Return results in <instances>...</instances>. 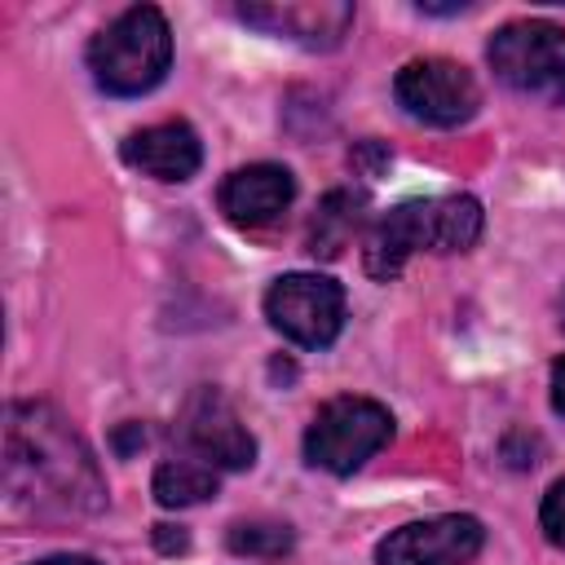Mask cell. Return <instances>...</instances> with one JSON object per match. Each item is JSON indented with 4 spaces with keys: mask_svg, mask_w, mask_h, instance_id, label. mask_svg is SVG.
Returning <instances> with one entry per match:
<instances>
[{
    "mask_svg": "<svg viewBox=\"0 0 565 565\" xmlns=\"http://www.w3.org/2000/svg\"><path fill=\"white\" fill-rule=\"evenodd\" d=\"M486 543V530L477 516H433V521H411L380 539L375 565H468Z\"/></svg>",
    "mask_w": 565,
    "mask_h": 565,
    "instance_id": "8",
    "label": "cell"
},
{
    "mask_svg": "<svg viewBox=\"0 0 565 565\" xmlns=\"http://www.w3.org/2000/svg\"><path fill=\"white\" fill-rule=\"evenodd\" d=\"M168 66H172V31L154 4L124 9L88 44V71H93L97 88H106L115 97L150 93L168 75Z\"/></svg>",
    "mask_w": 565,
    "mask_h": 565,
    "instance_id": "2",
    "label": "cell"
},
{
    "mask_svg": "<svg viewBox=\"0 0 565 565\" xmlns=\"http://www.w3.org/2000/svg\"><path fill=\"white\" fill-rule=\"evenodd\" d=\"M177 433H181V446L190 450V459H199L207 468H252L256 463V437L247 433V424L234 415V406L216 388H199L185 402Z\"/></svg>",
    "mask_w": 565,
    "mask_h": 565,
    "instance_id": "7",
    "label": "cell"
},
{
    "mask_svg": "<svg viewBox=\"0 0 565 565\" xmlns=\"http://www.w3.org/2000/svg\"><path fill=\"white\" fill-rule=\"evenodd\" d=\"M225 543L238 556H265V561H274V556H287L291 552L296 534L282 521H234L230 534H225Z\"/></svg>",
    "mask_w": 565,
    "mask_h": 565,
    "instance_id": "15",
    "label": "cell"
},
{
    "mask_svg": "<svg viewBox=\"0 0 565 565\" xmlns=\"http://www.w3.org/2000/svg\"><path fill=\"white\" fill-rule=\"evenodd\" d=\"M539 525L547 534L552 547H565V477L552 481V490L543 494V508H539Z\"/></svg>",
    "mask_w": 565,
    "mask_h": 565,
    "instance_id": "16",
    "label": "cell"
},
{
    "mask_svg": "<svg viewBox=\"0 0 565 565\" xmlns=\"http://www.w3.org/2000/svg\"><path fill=\"white\" fill-rule=\"evenodd\" d=\"M433 252V199H415L402 203L393 212H384L371 230H366V247H362V265L375 282H388L402 274V265L415 252Z\"/></svg>",
    "mask_w": 565,
    "mask_h": 565,
    "instance_id": "10",
    "label": "cell"
},
{
    "mask_svg": "<svg viewBox=\"0 0 565 565\" xmlns=\"http://www.w3.org/2000/svg\"><path fill=\"white\" fill-rule=\"evenodd\" d=\"M393 437V415L388 406L371 402V397H331L327 406H318V415L305 428V459L313 468H327L335 477L358 472L375 450H384Z\"/></svg>",
    "mask_w": 565,
    "mask_h": 565,
    "instance_id": "3",
    "label": "cell"
},
{
    "mask_svg": "<svg viewBox=\"0 0 565 565\" xmlns=\"http://www.w3.org/2000/svg\"><path fill=\"white\" fill-rule=\"evenodd\" d=\"M4 494L35 516H93L106 508V481L71 428L49 402H13L4 415Z\"/></svg>",
    "mask_w": 565,
    "mask_h": 565,
    "instance_id": "1",
    "label": "cell"
},
{
    "mask_svg": "<svg viewBox=\"0 0 565 565\" xmlns=\"http://www.w3.org/2000/svg\"><path fill=\"white\" fill-rule=\"evenodd\" d=\"M397 106L433 128H459L477 115L481 106V88L472 79L468 66L450 62V57H415L397 71L393 79Z\"/></svg>",
    "mask_w": 565,
    "mask_h": 565,
    "instance_id": "6",
    "label": "cell"
},
{
    "mask_svg": "<svg viewBox=\"0 0 565 565\" xmlns=\"http://www.w3.org/2000/svg\"><path fill=\"white\" fill-rule=\"evenodd\" d=\"M154 547H159V552H185L190 539H185L181 525H154Z\"/></svg>",
    "mask_w": 565,
    "mask_h": 565,
    "instance_id": "17",
    "label": "cell"
},
{
    "mask_svg": "<svg viewBox=\"0 0 565 565\" xmlns=\"http://www.w3.org/2000/svg\"><path fill=\"white\" fill-rule=\"evenodd\" d=\"M296 199V177L278 163H247L238 172H230L221 181V212L225 221L243 225V230H260L269 221H278Z\"/></svg>",
    "mask_w": 565,
    "mask_h": 565,
    "instance_id": "11",
    "label": "cell"
},
{
    "mask_svg": "<svg viewBox=\"0 0 565 565\" xmlns=\"http://www.w3.org/2000/svg\"><path fill=\"white\" fill-rule=\"evenodd\" d=\"M216 494V468L199 459H168L154 468V499L163 508H190Z\"/></svg>",
    "mask_w": 565,
    "mask_h": 565,
    "instance_id": "14",
    "label": "cell"
},
{
    "mask_svg": "<svg viewBox=\"0 0 565 565\" xmlns=\"http://www.w3.org/2000/svg\"><path fill=\"white\" fill-rule=\"evenodd\" d=\"M561 327H565V291H561Z\"/></svg>",
    "mask_w": 565,
    "mask_h": 565,
    "instance_id": "20",
    "label": "cell"
},
{
    "mask_svg": "<svg viewBox=\"0 0 565 565\" xmlns=\"http://www.w3.org/2000/svg\"><path fill=\"white\" fill-rule=\"evenodd\" d=\"M124 163H132L137 172H146L154 181H190L203 163V146L190 124L168 119V124H150V128L132 132L124 141Z\"/></svg>",
    "mask_w": 565,
    "mask_h": 565,
    "instance_id": "12",
    "label": "cell"
},
{
    "mask_svg": "<svg viewBox=\"0 0 565 565\" xmlns=\"http://www.w3.org/2000/svg\"><path fill=\"white\" fill-rule=\"evenodd\" d=\"M265 318L300 349H327L344 327V287L322 274H282L265 291Z\"/></svg>",
    "mask_w": 565,
    "mask_h": 565,
    "instance_id": "5",
    "label": "cell"
},
{
    "mask_svg": "<svg viewBox=\"0 0 565 565\" xmlns=\"http://www.w3.org/2000/svg\"><path fill=\"white\" fill-rule=\"evenodd\" d=\"M358 225H362V194H353V190H331V194L318 203V212H313L309 252L322 256V260L340 256V252L349 247V238H353Z\"/></svg>",
    "mask_w": 565,
    "mask_h": 565,
    "instance_id": "13",
    "label": "cell"
},
{
    "mask_svg": "<svg viewBox=\"0 0 565 565\" xmlns=\"http://www.w3.org/2000/svg\"><path fill=\"white\" fill-rule=\"evenodd\" d=\"M552 406L565 415V358L552 362Z\"/></svg>",
    "mask_w": 565,
    "mask_h": 565,
    "instance_id": "18",
    "label": "cell"
},
{
    "mask_svg": "<svg viewBox=\"0 0 565 565\" xmlns=\"http://www.w3.org/2000/svg\"><path fill=\"white\" fill-rule=\"evenodd\" d=\"M486 57L494 75L539 102L565 106V31L552 22H508L490 35Z\"/></svg>",
    "mask_w": 565,
    "mask_h": 565,
    "instance_id": "4",
    "label": "cell"
},
{
    "mask_svg": "<svg viewBox=\"0 0 565 565\" xmlns=\"http://www.w3.org/2000/svg\"><path fill=\"white\" fill-rule=\"evenodd\" d=\"M35 565H97V561H93V556H71V552H66V556H44V561H35Z\"/></svg>",
    "mask_w": 565,
    "mask_h": 565,
    "instance_id": "19",
    "label": "cell"
},
{
    "mask_svg": "<svg viewBox=\"0 0 565 565\" xmlns=\"http://www.w3.org/2000/svg\"><path fill=\"white\" fill-rule=\"evenodd\" d=\"M247 26L265 35L296 40L305 49H335L353 26V4L344 0H274V4H238Z\"/></svg>",
    "mask_w": 565,
    "mask_h": 565,
    "instance_id": "9",
    "label": "cell"
}]
</instances>
